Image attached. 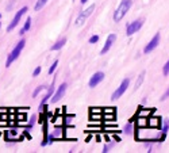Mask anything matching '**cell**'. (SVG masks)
<instances>
[{
    "instance_id": "44dd1931",
    "label": "cell",
    "mask_w": 169,
    "mask_h": 153,
    "mask_svg": "<svg viewBox=\"0 0 169 153\" xmlns=\"http://www.w3.org/2000/svg\"><path fill=\"white\" fill-rule=\"evenodd\" d=\"M103 118H104L106 121H115V119H116V114H114V113H108V114L103 115Z\"/></svg>"
},
{
    "instance_id": "4fadbf2b",
    "label": "cell",
    "mask_w": 169,
    "mask_h": 153,
    "mask_svg": "<svg viewBox=\"0 0 169 153\" xmlns=\"http://www.w3.org/2000/svg\"><path fill=\"white\" fill-rule=\"evenodd\" d=\"M151 114H153V110H150V108H144V107H139V108H138V113H137V117H146V118H149Z\"/></svg>"
},
{
    "instance_id": "cb8c5ba5",
    "label": "cell",
    "mask_w": 169,
    "mask_h": 153,
    "mask_svg": "<svg viewBox=\"0 0 169 153\" xmlns=\"http://www.w3.org/2000/svg\"><path fill=\"white\" fill-rule=\"evenodd\" d=\"M72 119H73V115H65V117H64V123H66L68 126H71Z\"/></svg>"
},
{
    "instance_id": "e0dca14e",
    "label": "cell",
    "mask_w": 169,
    "mask_h": 153,
    "mask_svg": "<svg viewBox=\"0 0 169 153\" xmlns=\"http://www.w3.org/2000/svg\"><path fill=\"white\" fill-rule=\"evenodd\" d=\"M66 43V38H61L58 39L56 43H54L53 46H52V50H60L61 47H64V45Z\"/></svg>"
},
{
    "instance_id": "30bf717a",
    "label": "cell",
    "mask_w": 169,
    "mask_h": 153,
    "mask_svg": "<svg viewBox=\"0 0 169 153\" xmlns=\"http://www.w3.org/2000/svg\"><path fill=\"white\" fill-rule=\"evenodd\" d=\"M148 126H150V127H156V129H160V130H161V127H162V118L161 117H153V115H150V117L148 118Z\"/></svg>"
},
{
    "instance_id": "ba28073f",
    "label": "cell",
    "mask_w": 169,
    "mask_h": 153,
    "mask_svg": "<svg viewBox=\"0 0 169 153\" xmlns=\"http://www.w3.org/2000/svg\"><path fill=\"white\" fill-rule=\"evenodd\" d=\"M104 73L103 72H96V73H93V76H92L91 79H89V83H88V86L91 87V88H93V87L99 86L100 83L104 80Z\"/></svg>"
},
{
    "instance_id": "f546056e",
    "label": "cell",
    "mask_w": 169,
    "mask_h": 153,
    "mask_svg": "<svg viewBox=\"0 0 169 153\" xmlns=\"http://www.w3.org/2000/svg\"><path fill=\"white\" fill-rule=\"evenodd\" d=\"M41 71H42V68H41V67H37L35 69H34V72H33V76H34V77H35V76H38L39 73H41Z\"/></svg>"
},
{
    "instance_id": "8d00e7d4",
    "label": "cell",
    "mask_w": 169,
    "mask_h": 153,
    "mask_svg": "<svg viewBox=\"0 0 169 153\" xmlns=\"http://www.w3.org/2000/svg\"><path fill=\"white\" fill-rule=\"evenodd\" d=\"M112 138L115 140L116 142H119V141H120V138H119V137H118V135H116V134H112Z\"/></svg>"
},
{
    "instance_id": "3957f363",
    "label": "cell",
    "mask_w": 169,
    "mask_h": 153,
    "mask_svg": "<svg viewBox=\"0 0 169 153\" xmlns=\"http://www.w3.org/2000/svg\"><path fill=\"white\" fill-rule=\"evenodd\" d=\"M129 86H130V79L126 77L122 80V83H120V86L118 87V88L115 89V92L111 95V100H116V99H119L120 96L123 95L124 92L127 91V88H129Z\"/></svg>"
},
{
    "instance_id": "74e56055",
    "label": "cell",
    "mask_w": 169,
    "mask_h": 153,
    "mask_svg": "<svg viewBox=\"0 0 169 153\" xmlns=\"http://www.w3.org/2000/svg\"><path fill=\"white\" fill-rule=\"evenodd\" d=\"M87 1H88V0H81V4H85Z\"/></svg>"
},
{
    "instance_id": "5bb4252c",
    "label": "cell",
    "mask_w": 169,
    "mask_h": 153,
    "mask_svg": "<svg viewBox=\"0 0 169 153\" xmlns=\"http://www.w3.org/2000/svg\"><path fill=\"white\" fill-rule=\"evenodd\" d=\"M135 126H137V127H146V126H148V118L146 117H137Z\"/></svg>"
},
{
    "instance_id": "836d02e7",
    "label": "cell",
    "mask_w": 169,
    "mask_h": 153,
    "mask_svg": "<svg viewBox=\"0 0 169 153\" xmlns=\"http://www.w3.org/2000/svg\"><path fill=\"white\" fill-rule=\"evenodd\" d=\"M100 118H103V115H100V114H92L91 119H100Z\"/></svg>"
},
{
    "instance_id": "277c9868",
    "label": "cell",
    "mask_w": 169,
    "mask_h": 153,
    "mask_svg": "<svg viewBox=\"0 0 169 153\" xmlns=\"http://www.w3.org/2000/svg\"><path fill=\"white\" fill-rule=\"evenodd\" d=\"M95 11V4H92V6H89L88 8H85L83 12H81L80 15H78L77 18H76V22H74V25L76 26H83L85 23V21H87V18H88L89 15L92 14Z\"/></svg>"
},
{
    "instance_id": "603a6c76",
    "label": "cell",
    "mask_w": 169,
    "mask_h": 153,
    "mask_svg": "<svg viewBox=\"0 0 169 153\" xmlns=\"http://www.w3.org/2000/svg\"><path fill=\"white\" fill-rule=\"evenodd\" d=\"M57 67H58V60H56L53 62V64L50 65V68H49V75H52V73H54V71L57 69Z\"/></svg>"
},
{
    "instance_id": "f1b7e54d",
    "label": "cell",
    "mask_w": 169,
    "mask_h": 153,
    "mask_svg": "<svg viewBox=\"0 0 169 153\" xmlns=\"http://www.w3.org/2000/svg\"><path fill=\"white\" fill-rule=\"evenodd\" d=\"M168 98H169V87H168V88H166V91H165V92H164V95L161 96V100H162V102H164V100H166V99H168Z\"/></svg>"
},
{
    "instance_id": "d6a6232c",
    "label": "cell",
    "mask_w": 169,
    "mask_h": 153,
    "mask_svg": "<svg viewBox=\"0 0 169 153\" xmlns=\"http://www.w3.org/2000/svg\"><path fill=\"white\" fill-rule=\"evenodd\" d=\"M19 119V122H25L26 121V115L25 114H19L18 113V117H16Z\"/></svg>"
},
{
    "instance_id": "6da1fadb",
    "label": "cell",
    "mask_w": 169,
    "mask_h": 153,
    "mask_svg": "<svg viewBox=\"0 0 169 153\" xmlns=\"http://www.w3.org/2000/svg\"><path fill=\"white\" fill-rule=\"evenodd\" d=\"M133 6V0H122L120 4L118 6V8L114 12V21L115 22H120L124 18V15L127 14V11L131 8Z\"/></svg>"
},
{
    "instance_id": "7a4b0ae2",
    "label": "cell",
    "mask_w": 169,
    "mask_h": 153,
    "mask_svg": "<svg viewBox=\"0 0 169 153\" xmlns=\"http://www.w3.org/2000/svg\"><path fill=\"white\" fill-rule=\"evenodd\" d=\"M25 45H26V39L25 38H22L21 41L18 42V45L12 49V52H11L10 54H8V57H7V61H6V67H10L12 62H14L16 58L19 57V54H21V52L23 50V47H25Z\"/></svg>"
},
{
    "instance_id": "8fae6325",
    "label": "cell",
    "mask_w": 169,
    "mask_h": 153,
    "mask_svg": "<svg viewBox=\"0 0 169 153\" xmlns=\"http://www.w3.org/2000/svg\"><path fill=\"white\" fill-rule=\"evenodd\" d=\"M115 39H116V35H115V34H110V35L107 37V41H106V43H104V46H103V49H102V52H100V54H106L107 52L111 49V46H112L114 43H115Z\"/></svg>"
},
{
    "instance_id": "7c38bea8",
    "label": "cell",
    "mask_w": 169,
    "mask_h": 153,
    "mask_svg": "<svg viewBox=\"0 0 169 153\" xmlns=\"http://www.w3.org/2000/svg\"><path fill=\"white\" fill-rule=\"evenodd\" d=\"M54 92H56V91H54V84H52V86H50L49 88H47V92L45 93V96L42 98V100H41V103H39V104L46 103V102H47V100H49L50 98H53Z\"/></svg>"
},
{
    "instance_id": "83f0119b",
    "label": "cell",
    "mask_w": 169,
    "mask_h": 153,
    "mask_svg": "<svg viewBox=\"0 0 169 153\" xmlns=\"http://www.w3.org/2000/svg\"><path fill=\"white\" fill-rule=\"evenodd\" d=\"M98 41H99V35H92L91 38H89L88 42H89V43H96Z\"/></svg>"
},
{
    "instance_id": "5b68a950",
    "label": "cell",
    "mask_w": 169,
    "mask_h": 153,
    "mask_svg": "<svg viewBox=\"0 0 169 153\" xmlns=\"http://www.w3.org/2000/svg\"><path fill=\"white\" fill-rule=\"evenodd\" d=\"M27 10H28L27 7H23V8H21V10H19L18 12H16V14H15L14 19L11 21V23H10V25H8V27H7V31H8V33H10V31H12V30H14L15 27L18 26V23H19V22H21L22 16H23V15H25L26 12H27Z\"/></svg>"
},
{
    "instance_id": "8992f818",
    "label": "cell",
    "mask_w": 169,
    "mask_h": 153,
    "mask_svg": "<svg viewBox=\"0 0 169 153\" xmlns=\"http://www.w3.org/2000/svg\"><path fill=\"white\" fill-rule=\"evenodd\" d=\"M142 25H144V19H137V21H133L131 23H129L126 26V35L131 37L134 33H137L138 30L141 29Z\"/></svg>"
},
{
    "instance_id": "e575fe53",
    "label": "cell",
    "mask_w": 169,
    "mask_h": 153,
    "mask_svg": "<svg viewBox=\"0 0 169 153\" xmlns=\"http://www.w3.org/2000/svg\"><path fill=\"white\" fill-rule=\"evenodd\" d=\"M104 141H106V142H111V137H110L108 134H104Z\"/></svg>"
},
{
    "instance_id": "9c48e42d",
    "label": "cell",
    "mask_w": 169,
    "mask_h": 153,
    "mask_svg": "<svg viewBox=\"0 0 169 153\" xmlns=\"http://www.w3.org/2000/svg\"><path fill=\"white\" fill-rule=\"evenodd\" d=\"M66 87H68L66 83H62V84L57 88V91L54 92L53 98H52V103H57V102H60V99L65 95V92H66Z\"/></svg>"
},
{
    "instance_id": "ac0fdd59",
    "label": "cell",
    "mask_w": 169,
    "mask_h": 153,
    "mask_svg": "<svg viewBox=\"0 0 169 153\" xmlns=\"http://www.w3.org/2000/svg\"><path fill=\"white\" fill-rule=\"evenodd\" d=\"M123 132L126 133L127 135H133L134 134V122H129V123L124 126Z\"/></svg>"
},
{
    "instance_id": "4316f807",
    "label": "cell",
    "mask_w": 169,
    "mask_h": 153,
    "mask_svg": "<svg viewBox=\"0 0 169 153\" xmlns=\"http://www.w3.org/2000/svg\"><path fill=\"white\" fill-rule=\"evenodd\" d=\"M168 130H169V122L166 121L165 123L162 125V127H161V133H164V134H166V133H168Z\"/></svg>"
},
{
    "instance_id": "ffe728a7",
    "label": "cell",
    "mask_w": 169,
    "mask_h": 153,
    "mask_svg": "<svg viewBox=\"0 0 169 153\" xmlns=\"http://www.w3.org/2000/svg\"><path fill=\"white\" fill-rule=\"evenodd\" d=\"M46 3H47V0H38V1H37V4H35V7H34V10H35V11H39Z\"/></svg>"
},
{
    "instance_id": "d6986e66",
    "label": "cell",
    "mask_w": 169,
    "mask_h": 153,
    "mask_svg": "<svg viewBox=\"0 0 169 153\" xmlns=\"http://www.w3.org/2000/svg\"><path fill=\"white\" fill-rule=\"evenodd\" d=\"M35 122H37V115H31V118H30V122L27 123V126H26V130H31L33 129V126L35 125Z\"/></svg>"
},
{
    "instance_id": "f35d334b",
    "label": "cell",
    "mask_w": 169,
    "mask_h": 153,
    "mask_svg": "<svg viewBox=\"0 0 169 153\" xmlns=\"http://www.w3.org/2000/svg\"><path fill=\"white\" fill-rule=\"evenodd\" d=\"M0 19H1V14H0Z\"/></svg>"
},
{
    "instance_id": "484cf974",
    "label": "cell",
    "mask_w": 169,
    "mask_h": 153,
    "mask_svg": "<svg viewBox=\"0 0 169 153\" xmlns=\"http://www.w3.org/2000/svg\"><path fill=\"white\" fill-rule=\"evenodd\" d=\"M162 73H164L165 76L169 75V60L166 61V64L164 65V68H162Z\"/></svg>"
},
{
    "instance_id": "52a82bcc",
    "label": "cell",
    "mask_w": 169,
    "mask_h": 153,
    "mask_svg": "<svg viewBox=\"0 0 169 153\" xmlns=\"http://www.w3.org/2000/svg\"><path fill=\"white\" fill-rule=\"evenodd\" d=\"M160 39H161V35H160V33H157L153 38L150 39V42L146 45V46L144 47V53L145 54H148L150 53V52H153V50L156 49V47L158 46V43H160Z\"/></svg>"
},
{
    "instance_id": "9a60e30c",
    "label": "cell",
    "mask_w": 169,
    "mask_h": 153,
    "mask_svg": "<svg viewBox=\"0 0 169 153\" xmlns=\"http://www.w3.org/2000/svg\"><path fill=\"white\" fill-rule=\"evenodd\" d=\"M145 75H146V73H145V71H144V72H141V73H139V76L137 77V80H135V84H134V89H135V91H137V89L142 86V83H144V80H145Z\"/></svg>"
},
{
    "instance_id": "d4e9b609",
    "label": "cell",
    "mask_w": 169,
    "mask_h": 153,
    "mask_svg": "<svg viewBox=\"0 0 169 153\" xmlns=\"http://www.w3.org/2000/svg\"><path fill=\"white\" fill-rule=\"evenodd\" d=\"M108 113L116 114V108H114V107H106V108H103V114H108Z\"/></svg>"
},
{
    "instance_id": "2e32d148",
    "label": "cell",
    "mask_w": 169,
    "mask_h": 153,
    "mask_svg": "<svg viewBox=\"0 0 169 153\" xmlns=\"http://www.w3.org/2000/svg\"><path fill=\"white\" fill-rule=\"evenodd\" d=\"M30 29H31V18L28 16L27 21H26V23H25V26H23V27L21 29V31H19V34H21V35H23V34H26V33H27Z\"/></svg>"
},
{
    "instance_id": "d590c367",
    "label": "cell",
    "mask_w": 169,
    "mask_h": 153,
    "mask_svg": "<svg viewBox=\"0 0 169 153\" xmlns=\"http://www.w3.org/2000/svg\"><path fill=\"white\" fill-rule=\"evenodd\" d=\"M95 140H96V142H100V141H102V135H100V134H96V135H95Z\"/></svg>"
},
{
    "instance_id": "4dcf8cb0",
    "label": "cell",
    "mask_w": 169,
    "mask_h": 153,
    "mask_svg": "<svg viewBox=\"0 0 169 153\" xmlns=\"http://www.w3.org/2000/svg\"><path fill=\"white\" fill-rule=\"evenodd\" d=\"M91 113H92V114H98V113H103V110H100L99 107H92Z\"/></svg>"
},
{
    "instance_id": "7402d4cb",
    "label": "cell",
    "mask_w": 169,
    "mask_h": 153,
    "mask_svg": "<svg viewBox=\"0 0 169 153\" xmlns=\"http://www.w3.org/2000/svg\"><path fill=\"white\" fill-rule=\"evenodd\" d=\"M43 89H45V86H39V87H37V88H35V91L33 92V98H37V96H38L39 93L42 92Z\"/></svg>"
},
{
    "instance_id": "1f68e13d",
    "label": "cell",
    "mask_w": 169,
    "mask_h": 153,
    "mask_svg": "<svg viewBox=\"0 0 169 153\" xmlns=\"http://www.w3.org/2000/svg\"><path fill=\"white\" fill-rule=\"evenodd\" d=\"M112 146H114V144H112V142L108 144V145H104V148H103V152H108V150L111 149Z\"/></svg>"
}]
</instances>
